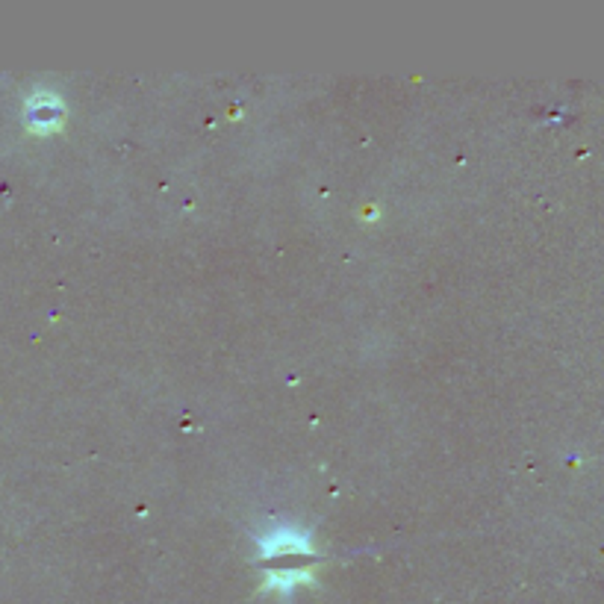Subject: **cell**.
Instances as JSON below:
<instances>
[{"mask_svg":"<svg viewBox=\"0 0 604 604\" xmlns=\"http://www.w3.org/2000/svg\"><path fill=\"white\" fill-rule=\"evenodd\" d=\"M65 109L54 95H36L27 104V125L33 127L36 133H50L63 125Z\"/></svg>","mask_w":604,"mask_h":604,"instance_id":"obj_2","label":"cell"},{"mask_svg":"<svg viewBox=\"0 0 604 604\" xmlns=\"http://www.w3.org/2000/svg\"><path fill=\"white\" fill-rule=\"evenodd\" d=\"M260 569L265 572V587L292 592L298 583L310 581V569L315 563V551L310 537L295 528H272L257 539Z\"/></svg>","mask_w":604,"mask_h":604,"instance_id":"obj_1","label":"cell"}]
</instances>
